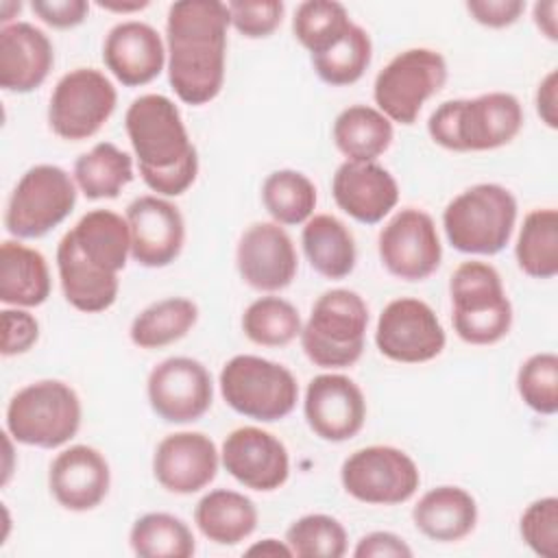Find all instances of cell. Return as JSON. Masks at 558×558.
<instances>
[{
	"instance_id": "4dcf8cb0",
	"label": "cell",
	"mask_w": 558,
	"mask_h": 558,
	"mask_svg": "<svg viewBox=\"0 0 558 558\" xmlns=\"http://www.w3.org/2000/svg\"><path fill=\"white\" fill-rule=\"evenodd\" d=\"M331 137L347 161H375L392 144L395 131L377 107L351 105L336 116Z\"/></svg>"
},
{
	"instance_id": "e0dca14e",
	"label": "cell",
	"mask_w": 558,
	"mask_h": 558,
	"mask_svg": "<svg viewBox=\"0 0 558 558\" xmlns=\"http://www.w3.org/2000/svg\"><path fill=\"white\" fill-rule=\"evenodd\" d=\"M220 464L235 482L259 493L281 488L290 475L286 445L275 434L255 425L238 427L225 438Z\"/></svg>"
},
{
	"instance_id": "484cf974",
	"label": "cell",
	"mask_w": 558,
	"mask_h": 558,
	"mask_svg": "<svg viewBox=\"0 0 558 558\" xmlns=\"http://www.w3.org/2000/svg\"><path fill=\"white\" fill-rule=\"evenodd\" d=\"M412 521L429 541L456 543L475 530L477 504L475 497L460 486H436L416 501Z\"/></svg>"
},
{
	"instance_id": "44dd1931",
	"label": "cell",
	"mask_w": 558,
	"mask_h": 558,
	"mask_svg": "<svg viewBox=\"0 0 558 558\" xmlns=\"http://www.w3.org/2000/svg\"><path fill=\"white\" fill-rule=\"evenodd\" d=\"M111 486L107 458L89 445H72L57 453L48 469V488L54 501L72 512L98 508Z\"/></svg>"
},
{
	"instance_id": "f5cc1de1",
	"label": "cell",
	"mask_w": 558,
	"mask_h": 558,
	"mask_svg": "<svg viewBox=\"0 0 558 558\" xmlns=\"http://www.w3.org/2000/svg\"><path fill=\"white\" fill-rule=\"evenodd\" d=\"M100 9L107 11H116V13H133V11H142L148 7V0H133V2H118V0H100L98 2Z\"/></svg>"
},
{
	"instance_id": "f1b7e54d",
	"label": "cell",
	"mask_w": 558,
	"mask_h": 558,
	"mask_svg": "<svg viewBox=\"0 0 558 558\" xmlns=\"http://www.w3.org/2000/svg\"><path fill=\"white\" fill-rule=\"evenodd\" d=\"M301 246L310 266L325 279H344L355 268V238L349 227L331 214H316L305 222Z\"/></svg>"
},
{
	"instance_id": "9a60e30c",
	"label": "cell",
	"mask_w": 558,
	"mask_h": 558,
	"mask_svg": "<svg viewBox=\"0 0 558 558\" xmlns=\"http://www.w3.org/2000/svg\"><path fill=\"white\" fill-rule=\"evenodd\" d=\"M146 395L153 412L166 423H194L211 408V373L194 357H166L148 373Z\"/></svg>"
},
{
	"instance_id": "836d02e7",
	"label": "cell",
	"mask_w": 558,
	"mask_h": 558,
	"mask_svg": "<svg viewBox=\"0 0 558 558\" xmlns=\"http://www.w3.org/2000/svg\"><path fill=\"white\" fill-rule=\"evenodd\" d=\"M514 257L532 279H554L558 275V211L554 207L532 209L523 218Z\"/></svg>"
},
{
	"instance_id": "7bdbcfd3",
	"label": "cell",
	"mask_w": 558,
	"mask_h": 558,
	"mask_svg": "<svg viewBox=\"0 0 558 558\" xmlns=\"http://www.w3.org/2000/svg\"><path fill=\"white\" fill-rule=\"evenodd\" d=\"M231 26L248 37L262 39L272 35L283 20V2L281 0H231L227 2Z\"/></svg>"
},
{
	"instance_id": "d4e9b609",
	"label": "cell",
	"mask_w": 558,
	"mask_h": 558,
	"mask_svg": "<svg viewBox=\"0 0 558 558\" xmlns=\"http://www.w3.org/2000/svg\"><path fill=\"white\" fill-rule=\"evenodd\" d=\"M57 270L63 296L74 310L98 314L116 303L120 290L118 275L107 272L83 257L70 231L57 246Z\"/></svg>"
},
{
	"instance_id": "c3c4849f",
	"label": "cell",
	"mask_w": 558,
	"mask_h": 558,
	"mask_svg": "<svg viewBox=\"0 0 558 558\" xmlns=\"http://www.w3.org/2000/svg\"><path fill=\"white\" fill-rule=\"evenodd\" d=\"M355 558H410L412 556V547L395 532H368L364 534L355 549H353Z\"/></svg>"
},
{
	"instance_id": "d6a6232c",
	"label": "cell",
	"mask_w": 558,
	"mask_h": 558,
	"mask_svg": "<svg viewBox=\"0 0 558 558\" xmlns=\"http://www.w3.org/2000/svg\"><path fill=\"white\" fill-rule=\"evenodd\" d=\"M76 187L89 198H116L133 181V159L111 142H98L74 161Z\"/></svg>"
},
{
	"instance_id": "816d5d0a",
	"label": "cell",
	"mask_w": 558,
	"mask_h": 558,
	"mask_svg": "<svg viewBox=\"0 0 558 558\" xmlns=\"http://www.w3.org/2000/svg\"><path fill=\"white\" fill-rule=\"evenodd\" d=\"M248 556H270V558H277V556H292V549L288 547L286 541H277V538H264L255 545H251L246 549Z\"/></svg>"
},
{
	"instance_id": "277c9868",
	"label": "cell",
	"mask_w": 558,
	"mask_h": 558,
	"mask_svg": "<svg viewBox=\"0 0 558 558\" xmlns=\"http://www.w3.org/2000/svg\"><path fill=\"white\" fill-rule=\"evenodd\" d=\"M366 327V301L353 290L333 288L316 299L299 340L312 364L320 368H347L364 353Z\"/></svg>"
},
{
	"instance_id": "ffe728a7",
	"label": "cell",
	"mask_w": 558,
	"mask_h": 558,
	"mask_svg": "<svg viewBox=\"0 0 558 558\" xmlns=\"http://www.w3.org/2000/svg\"><path fill=\"white\" fill-rule=\"evenodd\" d=\"M220 466L216 442L203 432L168 434L153 453V475L174 495H192L209 486Z\"/></svg>"
},
{
	"instance_id": "1f68e13d",
	"label": "cell",
	"mask_w": 558,
	"mask_h": 558,
	"mask_svg": "<svg viewBox=\"0 0 558 558\" xmlns=\"http://www.w3.org/2000/svg\"><path fill=\"white\" fill-rule=\"evenodd\" d=\"M196 320L198 305L192 299L168 296L150 303L133 318L129 338L140 349H161L187 336Z\"/></svg>"
},
{
	"instance_id": "6da1fadb",
	"label": "cell",
	"mask_w": 558,
	"mask_h": 558,
	"mask_svg": "<svg viewBox=\"0 0 558 558\" xmlns=\"http://www.w3.org/2000/svg\"><path fill=\"white\" fill-rule=\"evenodd\" d=\"M231 26L227 2L179 0L166 17L168 81L185 105H207L225 83L227 31Z\"/></svg>"
},
{
	"instance_id": "cb8c5ba5",
	"label": "cell",
	"mask_w": 558,
	"mask_h": 558,
	"mask_svg": "<svg viewBox=\"0 0 558 558\" xmlns=\"http://www.w3.org/2000/svg\"><path fill=\"white\" fill-rule=\"evenodd\" d=\"M54 63L50 37L31 22L0 28V85L13 94H28L44 85Z\"/></svg>"
},
{
	"instance_id": "8d00e7d4",
	"label": "cell",
	"mask_w": 558,
	"mask_h": 558,
	"mask_svg": "<svg viewBox=\"0 0 558 558\" xmlns=\"http://www.w3.org/2000/svg\"><path fill=\"white\" fill-rule=\"evenodd\" d=\"M303 329L299 310L281 296H259L242 314L244 336L259 347H286Z\"/></svg>"
},
{
	"instance_id": "5bb4252c",
	"label": "cell",
	"mask_w": 558,
	"mask_h": 558,
	"mask_svg": "<svg viewBox=\"0 0 558 558\" xmlns=\"http://www.w3.org/2000/svg\"><path fill=\"white\" fill-rule=\"evenodd\" d=\"M377 253L384 268L401 281H423L442 259V244L432 216L416 207L399 209L379 231Z\"/></svg>"
},
{
	"instance_id": "f35d334b",
	"label": "cell",
	"mask_w": 558,
	"mask_h": 558,
	"mask_svg": "<svg viewBox=\"0 0 558 558\" xmlns=\"http://www.w3.org/2000/svg\"><path fill=\"white\" fill-rule=\"evenodd\" d=\"M351 17L344 4L336 0L301 2L292 17V33L299 44L314 57L340 41L351 28Z\"/></svg>"
},
{
	"instance_id": "52a82bcc",
	"label": "cell",
	"mask_w": 558,
	"mask_h": 558,
	"mask_svg": "<svg viewBox=\"0 0 558 558\" xmlns=\"http://www.w3.org/2000/svg\"><path fill=\"white\" fill-rule=\"evenodd\" d=\"M225 403L253 421L286 418L299 401V384L290 368L259 355H233L218 377Z\"/></svg>"
},
{
	"instance_id": "d6986e66",
	"label": "cell",
	"mask_w": 558,
	"mask_h": 558,
	"mask_svg": "<svg viewBox=\"0 0 558 558\" xmlns=\"http://www.w3.org/2000/svg\"><path fill=\"white\" fill-rule=\"evenodd\" d=\"M235 266L246 286L259 292H277L296 277L299 257L281 225L253 222L238 240Z\"/></svg>"
},
{
	"instance_id": "9c48e42d",
	"label": "cell",
	"mask_w": 558,
	"mask_h": 558,
	"mask_svg": "<svg viewBox=\"0 0 558 558\" xmlns=\"http://www.w3.org/2000/svg\"><path fill=\"white\" fill-rule=\"evenodd\" d=\"M124 129L140 172L172 170L196 155L179 107L163 94L135 98L124 113Z\"/></svg>"
},
{
	"instance_id": "4316f807",
	"label": "cell",
	"mask_w": 558,
	"mask_h": 558,
	"mask_svg": "<svg viewBox=\"0 0 558 558\" xmlns=\"http://www.w3.org/2000/svg\"><path fill=\"white\" fill-rule=\"evenodd\" d=\"M257 506L251 497L229 488H214L194 508V523L201 534L222 547L248 538L257 527Z\"/></svg>"
},
{
	"instance_id": "8992f818",
	"label": "cell",
	"mask_w": 558,
	"mask_h": 558,
	"mask_svg": "<svg viewBox=\"0 0 558 558\" xmlns=\"http://www.w3.org/2000/svg\"><path fill=\"white\" fill-rule=\"evenodd\" d=\"M81 418V399L70 384L61 379H39L11 397L4 421L15 442L57 449L76 436Z\"/></svg>"
},
{
	"instance_id": "d590c367",
	"label": "cell",
	"mask_w": 558,
	"mask_h": 558,
	"mask_svg": "<svg viewBox=\"0 0 558 558\" xmlns=\"http://www.w3.org/2000/svg\"><path fill=\"white\" fill-rule=\"evenodd\" d=\"M262 203L277 225H305L316 207V185L299 170H275L262 183Z\"/></svg>"
},
{
	"instance_id": "2e32d148",
	"label": "cell",
	"mask_w": 558,
	"mask_h": 558,
	"mask_svg": "<svg viewBox=\"0 0 558 558\" xmlns=\"http://www.w3.org/2000/svg\"><path fill=\"white\" fill-rule=\"evenodd\" d=\"M303 414L318 438L327 442H344L362 432L366 421V399L351 377L323 373L305 388Z\"/></svg>"
},
{
	"instance_id": "f6af8a7d",
	"label": "cell",
	"mask_w": 558,
	"mask_h": 558,
	"mask_svg": "<svg viewBox=\"0 0 558 558\" xmlns=\"http://www.w3.org/2000/svg\"><path fill=\"white\" fill-rule=\"evenodd\" d=\"M198 174V153L172 170L163 172H140L144 183L157 192V196H181L192 187Z\"/></svg>"
},
{
	"instance_id": "3957f363",
	"label": "cell",
	"mask_w": 558,
	"mask_h": 558,
	"mask_svg": "<svg viewBox=\"0 0 558 558\" xmlns=\"http://www.w3.org/2000/svg\"><path fill=\"white\" fill-rule=\"evenodd\" d=\"M517 198L499 183H477L451 198L442 211L449 244L466 255H497L517 225Z\"/></svg>"
},
{
	"instance_id": "60d3db41",
	"label": "cell",
	"mask_w": 558,
	"mask_h": 558,
	"mask_svg": "<svg viewBox=\"0 0 558 558\" xmlns=\"http://www.w3.org/2000/svg\"><path fill=\"white\" fill-rule=\"evenodd\" d=\"M517 390L536 414L558 412V355L551 351L530 355L517 373Z\"/></svg>"
},
{
	"instance_id": "681fc988",
	"label": "cell",
	"mask_w": 558,
	"mask_h": 558,
	"mask_svg": "<svg viewBox=\"0 0 558 558\" xmlns=\"http://www.w3.org/2000/svg\"><path fill=\"white\" fill-rule=\"evenodd\" d=\"M536 113L549 126L558 129V72L549 70L536 89Z\"/></svg>"
},
{
	"instance_id": "7dc6e473",
	"label": "cell",
	"mask_w": 558,
	"mask_h": 558,
	"mask_svg": "<svg viewBox=\"0 0 558 558\" xmlns=\"http://www.w3.org/2000/svg\"><path fill=\"white\" fill-rule=\"evenodd\" d=\"M466 11L471 17L488 28H504L514 24L525 11L523 0H469Z\"/></svg>"
},
{
	"instance_id": "ee69618b",
	"label": "cell",
	"mask_w": 558,
	"mask_h": 558,
	"mask_svg": "<svg viewBox=\"0 0 558 558\" xmlns=\"http://www.w3.org/2000/svg\"><path fill=\"white\" fill-rule=\"evenodd\" d=\"M2 323V342L0 353L4 357L22 355L33 349L39 340V323L37 318L22 307H7L0 312Z\"/></svg>"
},
{
	"instance_id": "ba28073f",
	"label": "cell",
	"mask_w": 558,
	"mask_h": 558,
	"mask_svg": "<svg viewBox=\"0 0 558 558\" xmlns=\"http://www.w3.org/2000/svg\"><path fill=\"white\" fill-rule=\"evenodd\" d=\"M76 181L63 168L37 163L15 183L7 209L4 227L20 240H35L59 227L76 205Z\"/></svg>"
},
{
	"instance_id": "ab89813d",
	"label": "cell",
	"mask_w": 558,
	"mask_h": 558,
	"mask_svg": "<svg viewBox=\"0 0 558 558\" xmlns=\"http://www.w3.org/2000/svg\"><path fill=\"white\" fill-rule=\"evenodd\" d=\"M286 543L296 558H340L347 554L349 536L331 514H305L286 530Z\"/></svg>"
},
{
	"instance_id": "ac0fdd59",
	"label": "cell",
	"mask_w": 558,
	"mask_h": 558,
	"mask_svg": "<svg viewBox=\"0 0 558 558\" xmlns=\"http://www.w3.org/2000/svg\"><path fill=\"white\" fill-rule=\"evenodd\" d=\"M131 257L146 268L170 266L183 251L185 220L174 203L163 196H137L126 207Z\"/></svg>"
},
{
	"instance_id": "7c38bea8",
	"label": "cell",
	"mask_w": 558,
	"mask_h": 558,
	"mask_svg": "<svg viewBox=\"0 0 558 558\" xmlns=\"http://www.w3.org/2000/svg\"><path fill=\"white\" fill-rule=\"evenodd\" d=\"M347 495L371 506H397L408 501L421 484L416 462L397 447L371 445L353 451L340 466Z\"/></svg>"
},
{
	"instance_id": "5b68a950",
	"label": "cell",
	"mask_w": 558,
	"mask_h": 558,
	"mask_svg": "<svg viewBox=\"0 0 558 558\" xmlns=\"http://www.w3.org/2000/svg\"><path fill=\"white\" fill-rule=\"evenodd\" d=\"M453 331L466 344H495L512 327V303L501 275L486 262H462L449 281Z\"/></svg>"
},
{
	"instance_id": "7a4b0ae2",
	"label": "cell",
	"mask_w": 558,
	"mask_h": 558,
	"mask_svg": "<svg viewBox=\"0 0 558 558\" xmlns=\"http://www.w3.org/2000/svg\"><path fill=\"white\" fill-rule=\"evenodd\" d=\"M523 129V107L508 92L440 102L429 120V137L456 153L495 150L510 144Z\"/></svg>"
},
{
	"instance_id": "f546056e",
	"label": "cell",
	"mask_w": 558,
	"mask_h": 558,
	"mask_svg": "<svg viewBox=\"0 0 558 558\" xmlns=\"http://www.w3.org/2000/svg\"><path fill=\"white\" fill-rule=\"evenodd\" d=\"M83 257L98 268L118 275L131 257L129 222L111 209H92L70 229Z\"/></svg>"
},
{
	"instance_id": "7402d4cb",
	"label": "cell",
	"mask_w": 558,
	"mask_h": 558,
	"mask_svg": "<svg viewBox=\"0 0 558 558\" xmlns=\"http://www.w3.org/2000/svg\"><path fill=\"white\" fill-rule=\"evenodd\" d=\"M336 205L362 225L381 222L399 203L395 177L377 161H344L331 179Z\"/></svg>"
},
{
	"instance_id": "db71d44e",
	"label": "cell",
	"mask_w": 558,
	"mask_h": 558,
	"mask_svg": "<svg viewBox=\"0 0 558 558\" xmlns=\"http://www.w3.org/2000/svg\"><path fill=\"white\" fill-rule=\"evenodd\" d=\"M0 9H2V17H0V20H2V26H7L9 20H11V11H17V13H20L22 4H20V2H2Z\"/></svg>"
},
{
	"instance_id": "30bf717a",
	"label": "cell",
	"mask_w": 558,
	"mask_h": 558,
	"mask_svg": "<svg viewBox=\"0 0 558 558\" xmlns=\"http://www.w3.org/2000/svg\"><path fill=\"white\" fill-rule=\"evenodd\" d=\"M447 74V61L438 50L408 48L375 76V105L390 122L414 124L425 100L445 87Z\"/></svg>"
},
{
	"instance_id": "83f0119b",
	"label": "cell",
	"mask_w": 558,
	"mask_h": 558,
	"mask_svg": "<svg viewBox=\"0 0 558 558\" xmlns=\"http://www.w3.org/2000/svg\"><path fill=\"white\" fill-rule=\"evenodd\" d=\"M50 296L46 257L13 240L0 246V301L13 307H37Z\"/></svg>"
},
{
	"instance_id": "4fadbf2b",
	"label": "cell",
	"mask_w": 558,
	"mask_h": 558,
	"mask_svg": "<svg viewBox=\"0 0 558 558\" xmlns=\"http://www.w3.org/2000/svg\"><path fill=\"white\" fill-rule=\"evenodd\" d=\"M375 344L392 362L421 364L442 353L447 336L436 312L425 301L401 296L381 310Z\"/></svg>"
},
{
	"instance_id": "8fae6325",
	"label": "cell",
	"mask_w": 558,
	"mask_h": 558,
	"mask_svg": "<svg viewBox=\"0 0 558 558\" xmlns=\"http://www.w3.org/2000/svg\"><path fill=\"white\" fill-rule=\"evenodd\" d=\"M116 105L118 92L100 70L76 68L57 81L48 105V124L61 140L81 142L105 126Z\"/></svg>"
},
{
	"instance_id": "603a6c76",
	"label": "cell",
	"mask_w": 558,
	"mask_h": 558,
	"mask_svg": "<svg viewBox=\"0 0 558 558\" xmlns=\"http://www.w3.org/2000/svg\"><path fill=\"white\" fill-rule=\"evenodd\" d=\"M166 48L159 33L140 20L116 24L102 44L107 70L126 87H140L155 81L166 65Z\"/></svg>"
},
{
	"instance_id": "f907efd6",
	"label": "cell",
	"mask_w": 558,
	"mask_h": 558,
	"mask_svg": "<svg viewBox=\"0 0 558 558\" xmlns=\"http://www.w3.org/2000/svg\"><path fill=\"white\" fill-rule=\"evenodd\" d=\"M534 24L538 26V31L549 39L556 41L558 39V2L556 0H545V2H536L534 4Z\"/></svg>"
},
{
	"instance_id": "74e56055",
	"label": "cell",
	"mask_w": 558,
	"mask_h": 558,
	"mask_svg": "<svg viewBox=\"0 0 558 558\" xmlns=\"http://www.w3.org/2000/svg\"><path fill=\"white\" fill-rule=\"evenodd\" d=\"M373 59V44L368 33L355 22L347 35L320 54L312 57L314 72L331 87H344L357 83Z\"/></svg>"
},
{
	"instance_id": "b9f144b4",
	"label": "cell",
	"mask_w": 558,
	"mask_h": 558,
	"mask_svg": "<svg viewBox=\"0 0 558 558\" xmlns=\"http://www.w3.org/2000/svg\"><path fill=\"white\" fill-rule=\"evenodd\" d=\"M521 538L543 558H558V499L541 497L532 501L519 521Z\"/></svg>"
},
{
	"instance_id": "bcb514c9",
	"label": "cell",
	"mask_w": 558,
	"mask_h": 558,
	"mask_svg": "<svg viewBox=\"0 0 558 558\" xmlns=\"http://www.w3.org/2000/svg\"><path fill=\"white\" fill-rule=\"evenodd\" d=\"M33 13L52 28H74L89 13L87 0H33Z\"/></svg>"
},
{
	"instance_id": "e575fe53",
	"label": "cell",
	"mask_w": 558,
	"mask_h": 558,
	"mask_svg": "<svg viewBox=\"0 0 558 558\" xmlns=\"http://www.w3.org/2000/svg\"><path fill=\"white\" fill-rule=\"evenodd\" d=\"M129 545L140 558H190L196 551L190 525L170 512H146L135 519Z\"/></svg>"
}]
</instances>
